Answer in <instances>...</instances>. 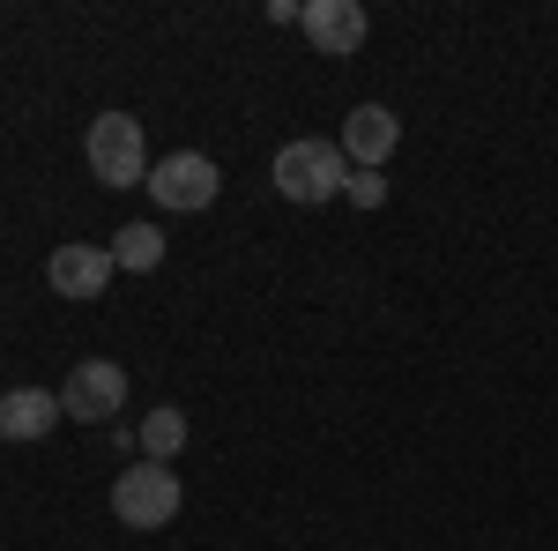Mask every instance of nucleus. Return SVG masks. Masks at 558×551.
Returning <instances> with one entry per match:
<instances>
[{
    "mask_svg": "<svg viewBox=\"0 0 558 551\" xmlns=\"http://www.w3.org/2000/svg\"><path fill=\"white\" fill-rule=\"evenodd\" d=\"M179 507H186V492H179L172 463H128L112 477V514L128 529H165V522H179Z\"/></svg>",
    "mask_w": 558,
    "mask_h": 551,
    "instance_id": "obj_3",
    "label": "nucleus"
},
{
    "mask_svg": "<svg viewBox=\"0 0 558 551\" xmlns=\"http://www.w3.org/2000/svg\"><path fill=\"white\" fill-rule=\"evenodd\" d=\"M120 268H112V247H89V239H68V247H52L45 254V284L52 298H105Z\"/></svg>",
    "mask_w": 558,
    "mask_h": 551,
    "instance_id": "obj_6",
    "label": "nucleus"
},
{
    "mask_svg": "<svg viewBox=\"0 0 558 551\" xmlns=\"http://www.w3.org/2000/svg\"><path fill=\"white\" fill-rule=\"evenodd\" d=\"M299 31L320 45V60H350V52L365 45V31H373V15H365L357 0H305Z\"/></svg>",
    "mask_w": 558,
    "mask_h": 551,
    "instance_id": "obj_8",
    "label": "nucleus"
},
{
    "mask_svg": "<svg viewBox=\"0 0 558 551\" xmlns=\"http://www.w3.org/2000/svg\"><path fill=\"white\" fill-rule=\"evenodd\" d=\"M157 261H165V231H157V224H120V231H112V268L149 276Z\"/></svg>",
    "mask_w": 558,
    "mask_h": 551,
    "instance_id": "obj_10",
    "label": "nucleus"
},
{
    "mask_svg": "<svg viewBox=\"0 0 558 551\" xmlns=\"http://www.w3.org/2000/svg\"><path fill=\"white\" fill-rule=\"evenodd\" d=\"M268 23H305V0H268Z\"/></svg>",
    "mask_w": 558,
    "mask_h": 551,
    "instance_id": "obj_13",
    "label": "nucleus"
},
{
    "mask_svg": "<svg viewBox=\"0 0 558 551\" xmlns=\"http://www.w3.org/2000/svg\"><path fill=\"white\" fill-rule=\"evenodd\" d=\"M343 157H350V171H387V157L402 149V120L387 112V105H357L343 120Z\"/></svg>",
    "mask_w": 558,
    "mask_h": 551,
    "instance_id": "obj_7",
    "label": "nucleus"
},
{
    "mask_svg": "<svg viewBox=\"0 0 558 551\" xmlns=\"http://www.w3.org/2000/svg\"><path fill=\"white\" fill-rule=\"evenodd\" d=\"M268 179H276V194H283V202H299V209H320V202H336V194L350 187V157H343V142L299 134V142H283V149H276Z\"/></svg>",
    "mask_w": 558,
    "mask_h": 551,
    "instance_id": "obj_1",
    "label": "nucleus"
},
{
    "mask_svg": "<svg viewBox=\"0 0 558 551\" xmlns=\"http://www.w3.org/2000/svg\"><path fill=\"white\" fill-rule=\"evenodd\" d=\"M60 418H68L60 387H8L0 395V440H45Z\"/></svg>",
    "mask_w": 558,
    "mask_h": 551,
    "instance_id": "obj_9",
    "label": "nucleus"
},
{
    "mask_svg": "<svg viewBox=\"0 0 558 551\" xmlns=\"http://www.w3.org/2000/svg\"><path fill=\"white\" fill-rule=\"evenodd\" d=\"M179 447H186V410L157 403V410L142 418V463H172Z\"/></svg>",
    "mask_w": 558,
    "mask_h": 551,
    "instance_id": "obj_11",
    "label": "nucleus"
},
{
    "mask_svg": "<svg viewBox=\"0 0 558 551\" xmlns=\"http://www.w3.org/2000/svg\"><path fill=\"white\" fill-rule=\"evenodd\" d=\"M343 202H357V209H380V202H387V179H380V171H350Z\"/></svg>",
    "mask_w": 558,
    "mask_h": 551,
    "instance_id": "obj_12",
    "label": "nucleus"
},
{
    "mask_svg": "<svg viewBox=\"0 0 558 551\" xmlns=\"http://www.w3.org/2000/svg\"><path fill=\"white\" fill-rule=\"evenodd\" d=\"M216 194H223V171H216V157H202V149H172V157L149 165V202L165 216H202Z\"/></svg>",
    "mask_w": 558,
    "mask_h": 551,
    "instance_id": "obj_4",
    "label": "nucleus"
},
{
    "mask_svg": "<svg viewBox=\"0 0 558 551\" xmlns=\"http://www.w3.org/2000/svg\"><path fill=\"white\" fill-rule=\"evenodd\" d=\"M83 157H89V179L97 187H149V134H142V120L134 112H97L89 120V134H83Z\"/></svg>",
    "mask_w": 558,
    "mask_h": 551,
    "instance_id": "obj_2",
    "label": "nucleus"
},
{
    "mask_svg": "<svg viewBox=\"0 0 558 551\" xmlns=\"http://www.w3.org/2000/svg\"><path fill=\"white\" fill-rule=\"evenodd\" d=\"M60 410L83 424H105L128 410V366H112V358H75V373L60 387Z\"/></svg>",
    "mask_w": 558,
    "mask_h": 551,
    "instance_id": "obj_5",
    "label": "nucleus"
}]
</instances>
